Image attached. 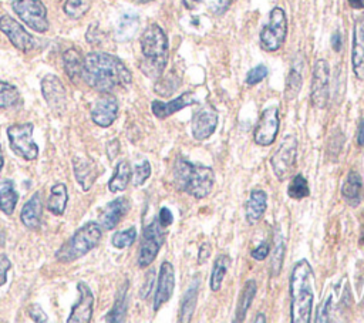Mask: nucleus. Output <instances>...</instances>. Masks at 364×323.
<instances>
[{
    "label": "nucleus",
    "instance_id": "nucleus-1",
    "mask_svg": "<svg viewBox=\"0 0 364 323\" xmlns=\"http://www.w3.org/2000/svg\"><path fill=\"white\" fill-rule=\"evenodd\" d=\"M83 80L97 91L111 93L126 89L133 82V74L117 56L108 53H88L84 57Z\"/></svg>",
    "mask_w": 364,
    "mask_h": 323
},
{
    "label": "nucleus",
    "instance_id": "nucleus-2",
    "mask_svg": "<svg viewBox=\"0 0 364 323\" xmlns=\"http://www.w3.org/2000/svg\"><path fill=\"white\" fill-rule=\"evenodd\" d=\"M314 273L306 259L299 261L292 270L289 282L290 320L292 323H310L314 301Z\"/></svg>",
    "mask_w": 364,
    "mask_h": 323
},
{
    "label": "nucleus",
    "instance_id": "nucleus-3",
    "mask_svg": "<svg viewBox=\"0 0 364 323\" xmlns=\"http://www.w3.org/2000/svg\"><path fill=\"white\" fill-rule=\"evenodd\" d=\"M141 71L150 79H160L168 63V37L158 24H150L141 36Z\"/></svg>",
    "mask_w": 364,
    "mask_h": 323
},
{
    "label": "nucleus",
    "instance_id": "nucleus-4",
    "mask_svg": "<svg viewBox=\"0 0 364 323\" xmlns=\"http://www.w3.org/2000/svg\"><path fill=\"white\" fill-rule=\"evenodd\" d=\"M174 181L180 191L202 200L211 194L215 183L213 169L205 165L193 164L182 157H178L174 167Z\"/></svg>",
    "mask_w": 364,
    "mask_h": 323
},
{
    "label": "nucleus",
    "instance_id": "nucleus-5",
    "mask_svg": "<svg viewBox=\"0 0 364 323\" xmlns=\"http://www.w3.org/2000/svg\"><path fill=\"white\" fill-rule=\"evenodd\" d=\"M102 239V228L95 222H88L84 227L77 230L70 239H67L60 250L56 252L59 262H73L87 255L91 250L99 245Z\"/></svg>",
    "mask_w": 364,
    "mask_h": 323
},
{
    "label": "nucleus",
    "instance_id": "nucleus-6",
    "mask_svg": "<svg viewBox=\"0 0 364 323\" xmlns=\"http://www.w3.org/2000/svg\"><path fill=\"white\" fill-rule=\"evenodd\" d=\"M298 138L294 134L286 136L271 158V167L279 181H286L296 168Z\"/></svg>",
    "mask_w": 364,
    "mask_h": 323
},
{
    "label": "nucleus",
    "instance_id": "nucleus-7",
    "mask_svg": "<svg viewBox=\"0 0 364 323\" xmlns=\"http://www.w3.org/2000/svg\"><path fill=\"white\" fill-rule=\"evenodd\" d=\"M287 36V17L282 8H274L269 21L260 32V44L266 52H278Z\"/></svg>",
    "mask_w": 364,
    "mask_h": 323
},
{
    "label": "nucleus",
    "instance_id": "nucleus-8",
    "mask_svg": "<svg viewBox=\"0 0 364 323\" xmlns=\"http://www.w3.org/2000/svg\"><path fill=\"white\" fill-rule=\"evenodd\" d=\"M164 242H165V228L161 225L158 218H155L144 228L142 232L141 248L138 254L140 268H149L154 262Z\"/></svg>",
    "mask_w": 364,
    "mask_h": 323
},
{
    "label": "nucleus",
    "instance_id": "nucleus-9",
    "mask_svg": "<svg viewBox=\"0 0 364 323\" xmlns=\"http://www.w3.org/2000/svg\"><path fill=\"white\" fill-rule=\"evenodd\" d=\"M33 130L35 126L32 122L13 124V126L8 129V137L12 150L15 151V154L26 161H33L39 157V147L32 140Z\"/></svg>",
    "mask_w": 364,
    "mask_h": 323
},
{
    "label": "nucleus",
    "instance_id": "nucleus-10",
    "mask_svg": "<svg viewBox=\"0 0 364 323\" xmlns=\"http://www.w3.org/2000/svg\"><path fill=\"white\" fill-rule=\"evenodd\" d=\"M12 9L35 32L46 33L48 30L47 9L40 0H13Z\"/></svg>",
    "mask_w": 364,
    "mask_h": 323
},
{
    "label": "nucleus",
    "instance_id": "nucleus-11",
    "mask_svg": "<svg viewBox=\"0 0 364 323\" xmlns=\"http://www.w3.org/2000/svg\"><path fill=\"white\" fill-rule=\"evenodd\" d=\"M330 94V66L325 59H319L313 68L310 100L316 109H325Z\"/></svg>",
    "mask_w": 364,
    "mask_h": 323
},
{
    "label": "nucleus",
    "instance_id": "nucleus-12",
    "mask_svg": "<svg viewBox=\"0 0 364 323\" xmlns=\"http://www.w3.org/2000/svg\"><path fill=\"white\" fill-rule=\"evenodd\" d=\"M280 127L279 118V109L278 107H268L263 110L256 127L253 130V140L260 147L272 145L278 137Z\"/></svg>",
    "mask_w": 364,
    "mask_h": 323
},
{
    "label": "nucleus",
    "instance_id": "nucleus-13",
    "mask_svg": "<svg viewBox=\"0 0 364 323\" xmlns=\"http://www.w3.org/2000/svg\"><path fill=\"white\" fill-rule=\"evenodd\" d=\"M0 30L8 36L10 43L20 52H32L37 46L36 39L29 32H26V29H24L17 20L10 17L9 15L0 17Z\"/></svg>",
    "mask_w": 364,
    "mask_h": 323
},
{
    "label": "nucleus",
    "instance_id": "nucleus-14",
    "mask_svg": "<svg viewBox=\"0 0 364 323\" xmlns=\"http://www.w3.org/2000/svg\"><path fill=\"white\" fill-rule=\"evenodd\" d=\"M218 127V111L213 106L205 104L195 111L191 122L192 137L197 141L208 140Z\"/></svg>",
    "mask_w": 364,
    "mask_h": 323
},
{
    "label": "nucleus",
    "instance_id": "nucleus-15",
    "mask_svg": "<svg viewBox=\"0 0 364 323\" xmlns=\"http://www.w3.org/2000/svg\"><path fill=\"white\" fill-rule=\"evenodd\" d=\"M41 93L47 106L55 114H63L67 109V93L59 77L48 74L41 80Z\"/></svg>",
    "mask_w": 364,
    "mask_h": 323
},
{
    "label": "nucleus",
    "instance_id": "nucleus-16",
    "mask_svg": "<svg viewBox=\"0 0 364 323\" xmlns=\"http://www.w3.org/2000/svg\"><path fill=\"white\" fill-rule=\"evenodd\" d=\"M175 289V270L171 262H162L160 268V277L157 292L154 296V311L157 312L164 304H166Z\"/></svg>",
    "mask_w": 364,
    "mask_h": 323
},
{
    "label": "nucleus",
    "instance_id": "nucleus-17",
    "mask_svg": "<svg viewBox=\"0 0 364 323\" xmlns=\"http://www.w3.org/2000/svg\"><path fill=\"white\" fill-rule=\"evenodd\" d=\"M79 290V302L73 306L67 323H88L93 317V305L94 296L91 289L86 282L77 284Z\"/></svg>",
    "mask_w": 364,
    "mask_h": 323
},
{
    "label": "nucleus",
    "instance_id": "nucleus-18",
    "mask_svg": "<svg viewBox=\"0 0 364 323\" xmlns=\"http://www.w3.org/2000/svg\"><path fill=\"white\" fill-rule=\"evenodd\" d=\"M118 116V103L114 95H110L106 93L104 97H102L99 102L91 110V118L99 127L107 129L115 121Z\"/></svg>",
    "mask_w": 364,
    "mask_h": 323
},
{
    "label": "nucleus",
    "instance_id": "nucleus-19",
    "mask_svg": "<svg viewBox=\"0 0 364 323\" xmlns=\"http://www.w3.org/2000/svg\"><path fill=\"white\" fill-rule=\"evenodd\" d=\"M352 64L356 77L364 80V16L358 17L354 23Z\"/></svg>",
    "mask_w": 364,
    "mask_h": 323
},
{
    "label": "nucleus",
    "instance_id": "nucleus-20",
    "mask_svg": "<svg viewBox=\"0 0 364 323\" xmlns=\"http://www.w3.org/2000/svg\"><path fill=\"white\" fill-rule=\"evenodd\" d=\"M197 100L195 97H193V94L189 91V93H184L181 94L180 97H177L175 100H171V102H160V100H155L151 103V111L153 114L160 118V120H164V118H168L169 116H173L178 111H181L182 109L185 107H189L192 104H195Z\"/></svg>",
    "mask_w": 364,
    "mask_h": 323
},
{
    "label": "nucleus",
    "instance_id": "nucleus-21",
    "mask_svg": "<svg viewBox=\"0 0 364 323\" xmlns=\"http://www.w3.org/2000/svg\"><path fill=\"white\" fill-rule=\"evenodd\" d=\"M130 211V203L127 198L121 196V198H117V200L108 203L102 214V225L106 228V230H113L115 228L119 221L123 219L127 212Z\"/></svg>",
    "mask_w": 364,
    "mask_h": 323
},
{
    "label": "nucleus",
    "instance_id": "nucleus-22",
    "mask_svg": "<svg viewBox=\"0 0 364 323\" xmlns=\"http://www.w3.org/2000/svg\"><path fill=\"white\" fill-rule=\"evenodd\" d=\"M268 210V194L263 190H253L247 203V221L249 225H256Z\"/></svg>",
    "mask_w": 364,
    "mask_h": 323
},
{
    "label": "nucleus",
    "instance_id": "nucleus-23",
    "mask_svg": "<svg viewBox=\"0 0 364 323\" xmlns=\"http://www.w3.org/2000/svg\"><path fill=\"white\" fill-rule=\"evenodd\" d=\"M41 214H43V201H41V195L37 192L23 205L20 219L26 228L36 230L40 225Z\"/></svg>",
    "mask_w": 364,
    "mask_h": 323
},
{
    "label": "nucleus",
    "instance_id": "nucleus-24",
    "mask_svg": "<svg viewBox=\"0 0 364 323\" xmlns=\"http://www.w3.org/2000/svg\"><path fill=\"white\" fill-rule=\"evenodd\" d=\"M342 196L350 207H357L363 200V180L356 171H350L342 185Z\"/></svg>",
    "mask_w": 364,
    "mask_h": 323
},
{
    "label": "nucleus",
    "instance_id": "nucleus-25",
    "mask_svg": "<svg viewBox=\"0 0 364 323\" xmlns=\"http://www.w3.org/2000/svg\"><path fill=\"white\" fill-rule=\"evenodd\" d=\"M73 167H75V176L77 183L84 191H88L97 178L95 164L84 157L73 158Z\"/></svg>",
    "mask_w": 364,
    "mask_h": 323
},
{
    "label": "nucleus",
    "instance_id": "nucleus-26",
    "mask_svg": "<svg viewBox=\"0 0 364 323\" xmlns=\"http://www.w3.org/2000/svg\"><path fill=\"white\" fill-rule=\"evenodd\" d=\"M303 62L302 59L298 56L294 63L292 67L289 70L287 74V79H286V86H285V97L286 100L292 102L298 97L302 86H303Z\"/></svg>",
    "mask_w": 364,
    "mask_h": 323
},
{
    "label": "nucleus",
    "instance_id": "nucleus-27",
    "mask_svg": "<svg viewBox=\"0 0 364 323\" xmlns=\"http://www.w3.org/2000/svg\"><path fill=\"white\" fill-rule=\"evenodd\" d=\"M200 286H201V278L198 275L193 277L189 288L186 289V292L182 297L181 311H180V322H189L191 320L193 311H195V308H197Z\"/></svg>",
    "mask_w": 364,
    "mask_h": 323
},
{
    "label": "nucleus",
    "instance_id": "nucleus-28",
    "mask_svg": "<svg viewBox=\"0 0 364 323\" xmlns=\"http://www.w3.org/2000/svg\"><path fill=\"white\" fill-rule=\"evenodd\" d=\"M140 28V17L134 12H126L119 16L115 28V37L119 41L131 40Z\"/></svg>",
    "mask_w": 364,
    "mask_h": 323
},
{
    "label": "nucleus",
    "instance_id": "nucleus-29",
    "mask_svg": "<svg viewBox=\"0 0 364 323\" xmlns=\"http://www.w3.org/2000/svg\"><path fill=\"white\" fill-rule=\"evenodd\" d=\"M63 63L64 70L67 76L73 83H77L80 79H83V67H84V59L82 57V53L77 48H68V50L63 55Z\"/></svg>",
    "mask_w": 364,
    "mask_h": 323
},
{
    "label": "nucleus",
    "instance_id": "nucleus-30",
    "mask_svg": "<svg viewBox=\"0 0 364 323\" xmlns=\"http://www.w3.org/2000/svg\"><path fill=\"white\" fill-rule=\"evenodd\" d=\"M19 201V195L12 180L0 181V210L6 215H12Z\"/></svg>",
    "mask_w": 364,
    "mask_h": 323
},
{
    "label": "nucleus",
    "instance_id": "nucleus-31",
    "mask_svg": "<svg viewBox=\"0 0 364 323\" xmlns=\"http://www.w3.org/2000/svg\"><path fill=\"white\" fill-rule=\"evenodd\" d=\"M68 203V192L64 184H56L52 187L50 196L47 200V210L55 215H63Z\"/></svg>",
    "mask_w": 364,
    "mask_h": 323
},
{
    "label": "nucleus",
    "instance_id": "nucleus-32",
    "mask_svg": "<svg viewBox=\"0 0 364 323\" xmlns=\"http://www.w3.org/2000/svg\"><path fill=\"white\" fill-rule=\"evenodd\" d=\"M131 176H133V171H131V167H130V163L123 160L119 161L115 167V172L113 178L110 180L108 183V188L111 192H121L124 191L131 180Z\"/></svg>",
    "mask_w": 364,
    "mask_h": 323
},
{
    "label": "nucleus",
    "instance_id": "nucleus-33",
    "mask_svg": "<svg viewBox=\"0 0 364 323\" xmlns=\"http://www.w3.org/2000/svg\"><path fill=\"white\" fill-rule=\"evenodd\" d=\"M229 266H231V258L228 255H220L215 259L209 278V288L212 292H218L221 289Z\"/></svg>",
    "mask_w": 364,
    "mask_h": 323
},
{
    "label": "nucleus",
    "instance_id": "nucleus-34",
    "mask_svg": "<svg viewBox=\"0 0 364 323\" xmlns=\"http://www.w3.org/2000/svg\"><path fill=\"white\" fill-rule=\"evenodd\" d=\"M256 290H258V286H256V282L255 281H248L244 286V289H242V293L239 296V301H238V306H236V317H235V322H242L245 319L255 296H256Z\"/></svg>",
    "mask_w": 364,
    "mask_h": 323
},
{
    "label": "nucleus",
    "instance_id": "nucleus-35",
    "mask_svg": "<svg viewBox=\"0 0 364 323\" xmlns=\"http://www.w3.org/2000/svg\"><path fill=\"white\" fill-rule=\"evenodd\" d=\"M127 284L124 285V288L121 289L117 295V299L114 302V306L111 309V312L107 315L106 320L107 322H124L126 319V313H127Z\"/></svg>",
    "mask_w": 364,
    "mask_h": 323
},
{
    "label": "nucleus",
    "instance_id": "nucleus-36",
    "mask_svg": "<svg viewBox=\"0 0 364 323\" xmlns=\"http://www.w3.org/2000/svg\"><path fill=\"white\" fill-rule=\"evenodd\" d=\"M20 93L10 83L0 82V109H12L20 104Z\"/></svg>",
    "mask_w": 364,
    "mask_h": 323
},
{
    "label": "nucleus",
    "instance_id": "nucleus-37",
    "mask_svg": "<svg viewBox=\"0 0 364 323\" xmlns=\"http://www.w3.org/2000/svg\"><path fill=\"white\" fill-rule=\"evenodd\" d=\"M91 8V0H66L64 3V13L70 19H82L87 15Z\"/></svg>",
    "mask_w": 364,
    "mask_h": 323
},
{
    "label": "nucleus",
    "instance_id": "nucleus-38",
    "mask_svg": "<svg viewBox=\"0 0 364 323\" xmlns=\"http://www.w3.org/2000/svg\"><path fill=\"white\" fill-rule=\"evenodd\" d=\"M287 195L290 198H294V200H303V198H307L310 195L307 180L302 176V174H298V176L290 181L287 188Z\"/></svg>",
    "mask_w": 364,
    "mask_h": 323
},
{
    "label": "nucleus",
    "instance_id": "nucleus-39",
    "mask_svg": "<svg viewBox=\"0 0 364 323\" xmlns=\"http://www.w3.org/2000/svg\"><path fill=\"white\" fill-rule=\"evenodd\" d=\"M135 239H137V230L131 227L126 231L115 232L111 239V243L114 248H117V250H124V248H130L135 242Z\"/></svg>",
    "mask_w": 364,
    "mask_h": 323
},
{
    "label": "nucleus",
    "instance_id": "nucleus-40",
    "mask_svg": "<svg viewBox=\"0 0 364 323\" xmlns=\"http://www.w3.org/2000/svg\"><path fill=\"white\" fill-rule=\"evenodd\" d=\"M283 258H285V242L282 235H276L275 238V251H274V259H272V275L276 277L280 273L282 265H283Z\"/></svg>",
    "mask_w": 364,
    "mask_h": 323
},
{
    "label": "nucleus",
    "instance_id": "nucleus-41",
    "mask_svg": "<svg viewBox=\"0 0 364 323\" xmlns=\"http://www.w3.org/2000/svg\"><path fill=\"white\" fill-rule=\"evenodd\" d=\"M150 176H151V164L147 160H144L142 163H140L134 167V172L131 176L133 184L135 187H140L150 178Z\"/></svg>",
    "mask_w": 364,
    "mask_h": 323
},
{
    "label": "nucleus",
    "instance_id": "nucleus-42",
    "mask_svg": "<svg viewBox=\"0 0 364 323\" xmlns=\"http://www.w3.org/2000/svg\"><path fill=\"white\" fill-rule=\"evenodd\" d=\"M268 76V67L263 66V64H259L253 68H251L247 74V84L249 86H256L259 84L260 82L265 80V77Z\"/></svg>",
    "mask_w": 364,
    "mask_h": 323
},
{
    "label": "nucleus",
    "instance_id": "nucleus-43",
    "mask_svg": "<svg viewBox=\"0 0 364 323\" xmlns=\"http://www.w3.org/2000/svg\"><path fill=\"white\" fill-rule=\"evenodd\" d=\"M175 79H177L175 76H173V74H169V76H166L164 80H160V82L157 83V86H155V91H157L160 95H162V97L171 95V94L175 91V89L180 86V83H173V84H171V82L175 80Z\"/></svg>",
    "mask_w": 364,
    "mask_h": 323
},
{
    "label": "nucleus",
    "instance_id": "nucleus-44",
    "mask_svg": "<svg viewBox=\"0 0 364 323\" xmlns=\"http://www.w3.org/2000/svg\"><path fill=\"white\" fill-rule=\"evenodd\" d=\"M12 268L10 259L5 255L0 254V286H3L8 281V272Z\"/></svg>",
    "mask_w": 364,
    "mask_h": 323
},
{
    "label": "nucleus",
    "instance_id": "nucleus-45",
    "mask_svg": "<svg viewBox=\"0 0 364 323\" xmlns=\"http://www.w3.org/2000/svg\"><path fill=\"white\" fill-rule=\"evenodd\" d=\"M269 252H271V245L269 242L265 241L258 248H255V250L251 252V257L256 261H265L266 257L269 255Z\"/></svg>",
    "mask_w": 364,
    "mask_h": 323
},
{
    "label": "nucleus",
    "instance_id": "nucleus-46",
    "mask_svg": "<svg viewBox=\"0 0 364 323\" xmlns=\"http://www.w3.org/2000/svg\"><path fill=\"white\" fill-rule=\"evenodd\" d=\"M330 304H332V296L327 297V301L323 302L319 309H318V315H316V322L322 323V322H329V311H330Z\"/></svg>",
    "mask_w": 364,
    "mask_h": 323
},
{
    "label": "nucleus",
    "instance_id": "nucleus-47",
    "mask_svg": "<svg viewBox=\"0 0 364 323\" xmlns=\"http://www.w3.org/2000/svg\"><path fill=\"white\" fill-rule=\"evenodd\" d=\"M29 315H30V317L35 320V322H47L48 319H47V315L44 313V311L40 308V305H32L30 308H29Z\"/></svg>",
    "mask_w": 364,
    "mask_h": 323
},
{
    "label": "nucleus",
    "instance_id": "nucleus-48",
    "mask_svg": "<svg viewBox=\"0 0 364 323\" xmlns=\"http://www.w3.org/2000/svg\"><path fill=\"white\" fill-rule=\"evenodd\" d=\"M158 221H160V223H161V225H162L164 228H166V227H169V225H171V223L174 222V216H173L171 211H169L168 208L164 207V208H161V211H160Z\"/></svg>",
    "mask_w": 364,
    "mask_h": 323
},
{
    "label": "nucleus",
    "instance_id": "nucleus-49",
    "mask_svg": "<svg viewBox=\"0 0 364 323\" xmlns=\"http://www.w3.org/2000/svg\"><path fill=\"white\" fill-rule=\"evenodd\" d=\"M211 257V243L205 242L201 245L198 252V264H205Z\"/></svg>",
    "mask_w": 364,
    "mask_h": 323
},
{
    "label": "nucleus",
    "instance_id": "nucleus-50",
    "mask_svg": "<svg viewBox=\"0 0 364 323\" xmlns=\"http://www.w3.org/2000/svg\"><path fill=\"white\" fill-rule=\"evenodd\" d=\"M119 153V141L118 140H111L107 144V154L110 160H114Z\"/></svg>",
    "mask_w": 364,
    "mask_h": 323
},
{
    "label": "nucleus",
    "instance_id": "nucleus-51",
    "mask_svg": "<svg viewBox=\"0 0 364 323\" xmlns=\"http://www.w3.org/2000/svg\"><path fill=\"white\" fill-rule=\"evenodd\" d=\"M154 277H155V273L151 270L149 273V277H147V284H145V286L141 289V297L142 299H145V297H147L151 292V288H153V281H154Z\"/></svg>",
    "mask_w": 364,
    "mask_h": 323
},
{
    "label": "nucleus",
    "instance_id": "nucleus-52",
    "mask_svg": "<svg viewBox=\"0 0 364 323\" xmlns=\"http://www.w3.org/2000/svg\"><path fill=\"white\" fill-rule=\"evenodd\" d=\"M342 46H343V40H342V35L341 32H336L332 36V47L334 52H341L342 50Z\"/></svg>",
    "mask_w": 364,
    "mask_h": 323
},
{
    "label": "nucleus",
    "instance_id": "nucleus-53",
    "mask_svg": "<svg viewBox=\"0 0 364 323\" xmlns=\"http://www.w3.org/2000/svg\"><path fill=\"white\" fill-rule=\"evenodd\" d=\"M204 3V0H182V5L188 10H195L198 6Z\"/></svg>",
    "mask_w": 364,
    "mask_h": 323
},
{
    "label": "nucleus",
    "instance_id": "nucleus-54",
    "mask_svg": "<svg viewBox=\"0 0 364 323\" xmlns=\"http://www.w3.org/2000/svg\"><path fill=\"white\" fill-rule=\"evenodd\" d=\"M357 144L364 145V118L358 124V130H357Z\"/></svg>",
    "mask_w": 364,
    "mask_h": 323
},
{
    "label": "nucleus",
    "instance_id": "nucleus-55",
    "mask_svg": "<svg viewBox=\"0 0 364 323\" xmlns=\"http://www.w3.org/2000/svg\"><path fill=\"white\" fill-rule=\"evenodd\" d=\"M347 2L352 9H356V10L364 9V0H347Z\"/></svg>",
    "mask_w": 364,
    "mask_h": 323
},
{
    "label": "nucleus",
    "instance_id": "nucleus-56",
    "mask_svg": "<svg viewBox=\"0 0 364 323\" xmlns=\"http://www.w3.org/2000/svg\"><path fill=\"white\" fill-rule=\"evenodd\" d=\"M3 163H5V158H3V148H2V145H0V171H2V168H3Z\"/></svg>",
    "mask_w": 364,
    "mask_h": 323
},
{
    "label": "nucleus",
    "instance_id": "nucleus-57",
    "mask_svg": "<svg viewBox=\"0 0 364 323\" xmlns=\"http://www.w3.org/2000/svg\"><path fill=\"white\" fill-rule=\"evenodd\" d=\"M255 322H256V323H266V316H265L263 313H259L258 317L255 319Z\"/></svg>",
    "mask_w": 364,
    "mask_h": 323
},
{
    "label": "nucleus",
    "instance_id": "nucleus-58",
    "mask_svg": "<svg viewBox=\"0 0 364 323\" xmlns=\"http://www.w3.org/2000/svg\"><path fill=\"white\" fill-rule=\"evenodd\" d=\"M134 2H137V3H150V2H153V0H134Z\"/></svg>",
    "mask_w": 364,
    "mask_h": 323
}]
</instances>
